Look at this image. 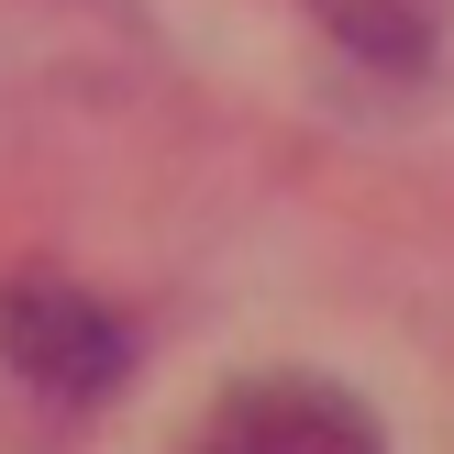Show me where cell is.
<instances>
[{
    "mask_svg": "<svg viewBox=\"0 0 454 454\" xmlns=\"http://www.w3.org/2000/svg\"><path fill=\"white\" fill-rule=\"evenodd\" d=\"M0 366L34 399L89 411V399H111L133 377V322L111 300H89L78 278H56V266H22V278L0 288Z\"/></svg>",
    "mask_w": 454,
    "mask_h": 454,
    "instance_id": "1",
    "label": "cell"
},
{
    "mask_svg": "<svg viewBox=\"0 0 454 454\" xmlns=\"http://www.w3.org/2000/svg\"><path fill=\"white\" fill-rule=\"evenodd\" d=\"M177 454H388V433H377V411H366L355 388L278 366V377L222 388Z\"/></svg>",
    "mask_w": 454,
    "mask_h": 454,
    "instance_id": "2",
    "label": "cell"
},
{
    "mask_svg": "<svg viewBox=\"0 0 454 454\" xmlns=\"http://www.w3.org/2000/svg\"><path fill=\"white\" fill-rule=\"evenodd\" d=\"M322 12V34L344 44L355 67H388V78H411V67H433L454 0H310Z\"/></svg>",
    "mask_w": 454,
    "mask_h": 454,
    "instance_id": "3",
    "label": "cell"
}]
</instances>
